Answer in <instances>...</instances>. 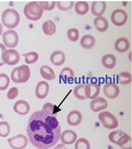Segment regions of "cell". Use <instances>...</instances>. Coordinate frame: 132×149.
<instances>
[{"mask_svg":"<svg viewBox=\"0 0 132 149\" xmlns=\"http://www.w3.org/2000/svg\"><path fill=\"white\" fill-rule=\"evenodd\" d=\"M50 90L48 83L46 81H40L37 83L35 89V94L36 96L39 99H44L48 96Z\"/></svg>","mask_w":132,"mask_h":149,"instance_id":"cell-13","label":"cell"},{"mask_svg":"<svg viewBox=\"0 0 132 149\" xmlns=\"http://www.w3.org/2000/svg\"><path fill=\"white\" fill-rule=\"evenodd\" d=\"M3 45L6 48H10V49H14L18 44L19 41V36L17 33L13 29H9L3 33Z\"/></svg>","mask_w":132,"mask_h":149,"instance_id":"cell-6","label":"cell"},{"mask_svg":"<svg viewBox=\"0 0 132 149\" xmlns=\"http://www.w3.org/2000/svg\"><path fill=\"white\" fill-rule=\"evenodd\" d=\"M7 141L10 148L13 149H24L29 143V139L23 134H18L9 138Z\"/></svg>","mask_w":132,"mask_h":149,"instance_id":"cell-8","label":"cell"},{"mask_svg":"<svg viewBox=\"0 0 132 149\" xmlns=\"http://www.w3.org/2000/svg\"><path fill=\"white\" fill-rule=\"evenodd\" d=\"M59 140L63 144H72L77 141V134L74 131L67 129L61 133Z\"/></svg>","mask_w":132,"mask_h":149,"instance_id":"cell-16","label":"cell"},{"mask_svg":"<svg viewBox=\"0 0 132 149\" xmlns=\"http://www.w3.org/2000/svg\"><path fill=\"white\" fill-rule=\"evenodd\" d=\"M131 73L128 72H122L119 74V82L121 85H127L131 83Z\"/></svg>","mask_w":132,"mask_h":149,"instance_id":"cell-29","label":"cell"},{"mask_svg":"<svg viewBox=\"0 0 132 149\" xmlns=\"http://www.w3.org/2000/svg\"><path fill=\"white\" fill-rule=\"evenodd\" d=\"M80 44L81 46L83 49H92L93 47L95 45V44H96V39H95V37L93 36H92V35H84L83 37L81 38Z\"/></svg>","mask_w":132,"mask_h":149,"instance_id":"cell-21","label":"cell"},{"mask_svg":"<svg viewBox=\"0 0 132 149\" xmlns=\"http://www.w3.org/2000/svg\"><path fill=\"white\" fill-rule=\"evenodd\" d=\"M74 5H75L74 1H58L56 2V6L59 10H63V11L69 10L74 6Z\"/></svg>","mask_w":132,"mask_h":149,"instance_id":"cell-30","label":"cell"},{"mask_svg":"<svg viewBox=\"0 0 132 149\" xmlns=\"http://www.w3.org/2000/svg\"><path fill=\"white\" fill-rule=\"evenodd\" d=\"M14 110L18 114L26 115L30 110V106L26 101L19 100L14 105Z\"/></svg>","mask_w":132,"mask_h":149,"instance_id":"cell-17","label":"cell"},{"mask_svg":"<svg viewBox=\"0 0 132 149\" xmlns=\"http://www.w3.org/2000/svg\"><path fill=\"white\" fill-rule=\"evenodd\" d=\"M44 10L41 9L38 2L32 1L27 3L24 7V14L29 20L37 21L41 18Z\"/></svg>","mask_w":132,"mask_h":149,"instance_id":"cell-3","label":"cell"},{"mask_svg":"<svg viewBox=\"0 0 132 149\" xmlns=\"http://www.w3.org/2000/svg\"><path fill=\"white\" fill-rule=\"evenodd\" d=\"M67 37L70 41L72 42H75L79 39V31L78 29L76 28H71L67 30Z\"/></svg>","mask_w":132,"mask_h":149,"instance_id":"cell-36","label":"cell"},{"mask_svg":"<svg viewBox=\"0 0 132 149\" xmlns=\"http://www.w3.org/2000/svg\"><path fill=\"white\" fill-rule=\"evenodd\" d=\"M107 8V3L104 1H95L92 3L91 12L94 16H102Z\"/></svg>","mask_w":132,"mask_h":149,"instance_id":"cell-15","label":"cell"},{"mask_svg":"<svg viewBox=\"0 0 132 149\" xmlns=\"http://www.w3.org/2000/svg\"><path fill=\"white\" fill-rule=\"evenodd\" d=\"M93 24L95 28L99 32H105L109 29V22L103 16L96 17L93 21Z\"/></svg>","mask_w":132,"mask_h":149,"instance_id":"cell-20","label":"cell"},{"mask_svg":"<svg viewBox=\"0 0 132 149\" xmlns=\"http://www.w3.org/2000/svg\"><path fill=\"white\" fill-rule=\"evenodd\" d=\"M98 118L102 125L108 129H116L119 125L117 118L110 112L102 111L98 115Z\"/></svg>","mask_w":132,"mask_h":149,"instance_id":"cell-5","label":"cell"},{"mask_svg":"<svg viewBox=\"0 0 132 149\" xmlns=\"http://www.w3.org/2000/svg\"><path fill=\"white\" fill-rule=\"evenodd\" d=\"M6 49V46L4 45L3 44L0 43V67H2L3 64H4L3 62V60H2V54H3V52H4Z\"/></svg>","mask_w":132,"mask_h":149,"instance_id":"cell-40","label":"cell"},{"mask_svg":"<svg viewBox=\"0 0 132 149\" xmlns=\"http://www.w3.org/2000/svg\"><path fill=\"white\" fill-rule=\"evenodd\" d=\"M90 109L93 112L102 111L108 107V101L102 97H97L90 102Z\"/></svg>","mask_w":132,"mask_h":149,"instance_id":"cell-12","label":"cell"},{"mask_svg":"<svg viewBox=\"0 0 132 149\" xmlns=\"http://www.w3.org/2000/svg\"><path fill=\"white\" fill-rule=\"evenodd\" d=\"M40 73L44 79L53 80V79H55V74L54 71L52 70V68H51L50 67L47 66V65H44V66L40 68Z\"/></svg>","mask_w":132,"mask_h":149,"instance_id":"cell-23","label":"cell"},{"mask_svg":"<svg viewBox=\"0 0 132 149\" xmlns=\"http://www.w3.org/2000/svg\"><path fill=\"white\" fill-rule=\"evenodd\" d=\"M112 22L117 26H124L127 21V14L124 10L116 9L112 13L111 15Z\"/></svg>","mask_w":132,"mask_h":149,"instance_id":"cell-9","label":"cell"},{"mask_svg":"<svg viewBox=\"0 0 132 149\" xmlns=\"http://www.w3.org/2000/svg\"><path fill=\"white\" fill-rule=\"evenodd\" d=\"M42 110L48 113V114L52 115V116H56V113H57L58 112L55 110V106L53 104L49 103V102H47V103L44 105Z\"/></svg>","mask_w":132,"mask_h":149,"instance_id":"cell-38","label":"cell"},{"mask_svg":"<svg viewBox=\"0 0 132 149\" xmlns=\"http://www.w3.org/2000/svg\"><path fill=\"white\" fill-rule=\"evenodd\" d=\"M75 77V72L70 68H64L60 72V78L65 83Z\"/></svg>","mask_w":132,"mask_h":149,"instance_id":"cell-28","label":"cell"},{"mask_svg":"<svg viewBox=\"0 0 132 149\" xmlns=\"http://www.w3.org/2000/svg\"><path fill=\"white\" fill-rule=\"evenodd\" d=\"M10 77L6 74H0V91H5L10 85Z\"/></svg>","mask_w":132,"mask_h":149,"instance_id":"cell-34","label":"cell"},{"mask_svg":"<svg viewBox=\"0 0 132 149\" xmlns=\"http://www.w3.org/2000/svg\"><path fill=\"white\" fill-rule=\"evenodd\" d=\"M10 132V126L7 121H0V136L6 137Z\"/></svg>","mask_w":132,"mask_h":149,"instance_id":"cell-32","label":"cell"},{"mask_svg":"<svg viewBox=\"0 0 132 149\" xmlns=\"http://www.w3.org/2000/svg\"><path fill=\"white\" fill-rule=\"evenodd\" d=\"M126 132H124V131H122V130H115V131H113L112 132L109 136V141L112 142V143H117V141H119V139L122 136H124Z\"/></svg>","mask_w":132,"mask_h":149,"instance_id":"cell-37","label":"cell"},{"mask_svg":"<svg viewBox=\"0 0 132 149\" xmlns=\"http://www.w3.org/2000/svg\"><path fill=\"white\" fill-rule=\"evenodd\" d=\"M26 131L28 139L33 146L38 149H48L59 141L61 127L56 116L38 110L29 118Z\"/></svg>","mask_w":132,"mask_h":149,"instance_id":"cell-1","label":"cell"},{"mask_svg":"<svg viewBox=\"0 0 132 149\" xmlns=\"http://www.w3.org/2000/svg\"><path fill=\"white\" fill-rule=\"evenodd\" d=\"M75 10L78 15H85L89 11V6L86 1H78L75 3Z\"/></svg>","mask_w":132,"mask_h":149,"instance_id":"cell-25","label":"cell"},{"mask_svg":"<svg viewBox=\"0 0 132 149\" xmlns=\"http://www.w3.org/2000/svg\"><path fill=\"white\" fill-rule=\"evenodd\" d=\"M101 62L105 68L112 69L115 68L116 64V57L112 54H106L102 57Z\"/></svg>","mask_w":132,"mask_h":149,"instance_id":"cell-22","label":"cell"},{"mask_svg":"<svg viewBox=\"0 0 132 149\" xmlns=\"http://www.w3.org/2000/svg\"><path fill=\"white\" fill-rule=\"evenodd\" d=\"M38 3L43 10H52L56 6L55 1H40Z\"/></svg>","mask_w":132,"mask_h":149,"instance_id":"cell-35","label":"cell"},{"mask_svg":"<svg viewBox=\"0 0 132 149\" xmlns=\"http://www.w3.org/2000/svg\"><path fill=\"white\" fill-rule=\"evenodd\" d=\"M53 149H67L65 146V144H63V143H59L57 144L56 146H55V148Z\"/></svg>","mask_w":132,"mask_h":149,"instance_id":"cell-41","label":"cell"},{"mask_svg":"<svg viewBox=\"0 0 132 149\" xmlns=\"http://www.w3.org/2000/svg\"><path fill=\"white\" fill-rule=\"evenodd\" d=\"M25 56V61L27 64H32L36 63L39 59V55L36 52H30L22 54Z\"/></svg>","mask_w":132,"mask_h":149,"instance_id":"cell-31","label":"cell"},{"mask_svg":"<svg viewBox=\"0 0 132 149\" xmlns=\"http://www.w3.org/2000/svg\"><path fill=\"white\" fill-rule=\"evenodd\" d=\"M130 44L129 40L126 37H120L119 38L115 43V49L118 52L124 53L126 52L130 49Z\"/></svg>","mask_w":132,"mask_h":149,"instance_id":"cell-19","label":"cell"},{"mask_svg":"<svg viewBox=\"0 0 132 149\" xmlns=\"http://www.w3.org/2000/svg\"><path fill=\"white\" fill-rule=\"evenodd\" d=\"M74 95L79 100L86 99V84H78L74 88Z\"/></svg>","mask_w":132,"mask_h":149,"instance_id":"cell-26","label":"cell"},{"mask_svg":"<svg viewBox=\"0 0 132 149\" xmlns=\"http://www.w3.org/2000/svg\"><path fill=\"white\" fill-rule=\"evenodd\" d=\"M103 91L106 97L114 99L120 95V87L115 83H107L104 86Z\"/></svg>","mask_w":132,"mask_h":149,"instance_id":"cell-10","label":"cell"},{"mask_svg":"<svg viewBox=\"0 0 132 149\" xmlns=\"http://www.w3.org/2000/svg\"><path fill=\"white\" fill-rule=\"evenodd\" d=\"M42 29L44 34L48 36H52L56 31V26L55 23L52 20H48L44 22L42 26Z\"/></svg>","mask_w":132,"mask_h":149,"instance_id":"cell-24","label":"cell"},{"mask_svg":"<svg viewBox=\"0 0 132 149\" xmlns=\"http://www.w3.org/2000/svg\"><path fill=\"white\" fill-rule=\"evenodd\" d=\"M2 60L4 64L14 66L20 60V54L15 49H6L2 54Z\"/></svg>","mask_w":132,"mask_h":149,"instance_id":"cell-7","label":"cell"},{"mask_svg":"<svg viewBox=\"0 0 132 149\" xmlns=\"http://www.w3.org/2000/svg\"><path fill=\"white\" fill-rule=\"evenodd\" d=\"M82 120V114L78 110H73L70 111L67 115L66 121L71 126H77Z\"/></svg>","mask_w":132,"mask_h":149,"instance_id":"cell-14","label":"cell"},{"mask_svg":"<svg viewBox=\"0 0 132 149\" xmlns=\"http://www.w3.org/2000/svg\"><path fill=\"white\" fill-rule=\"evenodd\" d=\"M18 89L17 87H12L9 90V91L7 92V98L10 100H13L17 97L18 95Z\"/></svg>","mask_w":132,"mask_h":149,"instance_id":"cell-39","label":"cell"},{"mask_svg":"<svg viewBox=\"0 0 132 149\" xmlns=\"http://www.w3.org/2000/svg\"><path fill=\"white\" fill-rule=\"evenodd\" d=\"M30 78V69L27 65H21L13 69L10 79L15 83H26Z\"/></svg>","mask_w":132,"mask_h":149,"instance_id":"cell-4","label":"cell"},{"mask_svg":"<svg viewBox=\"0 0 132 149\" xmlns=\"http://www.w3.org/2000/svg\"><path fill=\"white\" fill-rule=\"evenodd\" d=\"M50 60L55 66H61L65 63L66 56L63 52H62L60 50H57V51H55V52H52L51 56H50Z\"/></svg>","mask_w":132,"mask_h":149,"instance_id":"cell-18","label":"cell"},{"mask_svg":"<svg viewBox=\"0 0 132 149\" xmlns=\"http://www.w3.org/2000/svg\"><path fill=\"white\" fill-rule=\"evenodd\" d=\"M3 24L0 23V36L3 35Z\"/></svg>","mask_w":132,"mask_h":149,"instance_id":"cell-42","label":"cell"},{"mask_svg":"<svg viewBox=\"0 0 132 149\" xmlns=\"http://www.w3.org/2000/svg\"><path fill=\"white\" fill-rule=\"evenodd\" d=\"M75 149H90V143L85 138H80L75 141Z\"/></svg>","mask_w":132,"mask_h":149,"instance_id":"cell-33","label":"cell"},{"mask_svg":"<svg viewBox=\"0 0 132 149\" xmlns=\"http://www.w3.org/2000/svg\"><path fill=\"white\" fill-rule=\"evenodd\" d=\"M101 93V88L99 84L97 83H90L86 85V99H94L97 97Z\"/></svg>","mask_w":132,"mask_h":149,"instance_id":"cell-11","label":"cell"},{"mask_svg":"<svg viewBox=\"0 0 132 149\" xmlns=\"http://www.w3.org/2000/svg\"><path fill=\"white\" fill-rule=\"evenodd\" d=\"M2 22L8 29H15L20 22V15L14 9H6L2 14Z\"/></svg>","mask_w":132,"mask_h":149,"instance_id":"cell-2","label":"cell"},{"mask_svg":"<svg viewBox=\"0 0 132 149\" xmlns=\"http://www.w3.org/2000/svg\"><path fill=\"white\" fill-rule=\"evenodd\" d=\"M116 144L120 146L123 149H131V137L125 133L119 139Z\"/></svg>","mask_w":132,"mask_h":149,"instance_id":"cell-27","label":"cell"}]
</instances>
